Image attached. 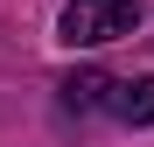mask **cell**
Instances as JSON below:
<instances>
[{"mask_svg": "<svg viewBox=\"0 0 154 147\" xmlns=\"http://www.w3.org/2000/svg\"><path fill=\"white\" fill-rule=\"evenodd\" d=\"M63 105H70V112L112 105V77H105V70H70V77H63Z\"/></svg>", "mask_w": 154, "mask_h": 147, "instance_id": "3957f363", "label": "cell"}, {"mask_svg": "<svg viewBox=\"0 0 154 147\" xmlns=\"http://www.w3.org/2000/svg\"><path fill=\"white\" fill-rule=\"evenodd\" d=\"M140 28V0H70L56 14V35L70 49H98V42H119Z\"/></svg>", "mask_w": 154, "mask_h": 147, "instance_id": "6da1fadb", "label": "cell"}, {"mask_svg": "<svg viewBox=\"0 0 154 147\" xmlns=\"http://www.w3.org/2000/svg\"><path fill=\"white\" fill-rule=\"evenodd\" d=\"M112 112L126 119V126H154V77H126V84H112Z\"/></svg>", "mask_w": 154, "mask_h": 147, "instance_id": "7a4b0ae2", "label": "cell"}]
</instances>
